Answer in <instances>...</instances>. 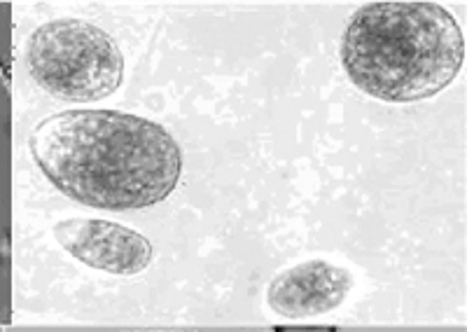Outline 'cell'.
<instances>
[{"instance_id":"cell-2","label":"cell","mask_w":467,"mask_h":332,"mask_svg":"<svg viewBox=\"0 0 467 332\" xmlns=\"http://www.w3.org/2000/svg\"><path fill=\"white\" fill-rule=\"evenodd\" d=\"M339 52L348 80L367 97L411 103L456 80L465 40L456 16L437 3L383 0L350 16Z\"/></svg>"},{"instance_id":"cell-1","label":"cell","mask_w":467,"mask_h":332,"mask_svg":"<svg viewBox=\"0 0 467 332\" xmlns=\"http://www.w3.org/2000/svg\"><path fill=\"white\" fill-rule=\"evenodd\" d=\"M28 148L58 192L101 211L160 204L175 190L182 155L161 124L119 110H64L33 129Z\"/></svg>"},{"instance_id":"cell-7","label":"cell","mask_w":467,"mask_h":332,"mask_svg":"<svg viewBox=\"0 0 467 332\" xmlns=\"http://www.w3.org/2000/svg\"><path fill=\"white\" fill-rule=\"evenodd\" d=\"M0 332H3V327H0Z\"/></svg>"},{"instance_id":"cell-6","label":"cell","mask_w":467,"mask_h":332,"mask_svg":"<svg viewBox=\"0 0 467 332\" xmlns=\"http://www.w3.org/2000/svg\"><path fill=\"white\" fill-rule=\"evenodd\" d=\"M274 332H339L335 326H276Z\"/></svg>"},{"instance_id":"cell-5","label":"cell","mask_w":467,"mask_h":332,"mask_svg":"<svg viewBox=\"0 0 467 332\" xmlns=\"http://www.w3.org/2000/svg\"><path fill=\"white\" fill-rule=\"evenodd\" d=\"M350 288L353 279L344 267L327 260H306L274 276L266 290V302L281 316H318L337 309Z\"/></svg>"},{"instance_id":"cell-3","label":"cell","mask_w":467,"mask_h":332,"mask_svg":"<svg viewBox=\"0 0 467 332\" xmlns=\"http://www.w3.org/2000/svg\"><path fill=\"white\" fill-rule=\"evenodd\" d=\"M33 80L70 103L101 101L119 89L124 59L103 28L82 19H57L37 26L26 45Z\"/></svg>"},{"instance_id":"cell-4","label":"cell","mask_w":467,"mask_h":332,"mask_svg":"<svg viewBox=\"0 0 467 332\" xmlns=\"http://www.w3.org/2000/svg\"><path fill=\"white\" fill-rule=\"evenodd\" d=\"M54 234L75 260L115 276H133L152 263V246L148 239L110 220L70 218L58 223Z\"/></svg>"}]
</instances>
